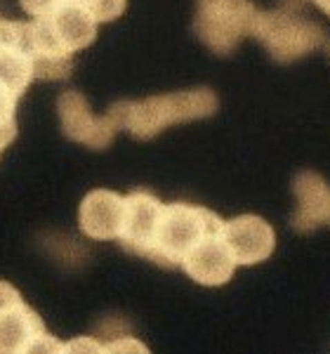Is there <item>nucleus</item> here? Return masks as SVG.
<instances>
[{
  "instance_id": "nucleus-1",
  "label": "nucleus",
  "mask_w": 330,
  "mask_h": 354,
  "mask_svg": "<svg viewBox=\"0 0 330 354\" xmlns=\"http://www.w3.org/2000/svg\"><path fill=\"white\" fill-rule=\"evenodd\" d=\"M215 111H217V95L210 88L175 90L146 100H125L116 102L109 109L118 128L137 140H151L170 125L201 121L213 116Z\"/></svg>"
},
{
  "instance_id": "nucleus-2",
  "label": "nucleus",
  "mask_w": 330,
  "mask_h": 354,
  "mask_svg": "<svg viewBox=\"0 0 330 354\" xmlns=\"http://www.w3.org/2000/svg\"><path fill=\"white\" fill-rule=\"evenodd\" d=\"M222 220L206 205L175 201L163 205V215L158 222L156 241H153L151 262L163 267L179 265L182 258L210 234H220Z\"/></svg>"
},
{
  "instance_id": "nucleus-3",
  "label": "nucleus",
  "mask_w": 330,
  "mask_h": 354,
  "mask_svg": "<svg viewBox=\"0 0 330 354\" xmlns=\"http://www.w3.org/2000/svg\"><path fill=\"white\" fill-rule=\"evenodd\" d=\"M253 36L264 45L271 59L281 64L302 59L326 43V31L314 19L298 12L295 3L290 8L288 0L278 10H260Z\"/></svg>"
},
{
  "instance_id": "nucleus-4",
  "label": "nucleus",
  "mask_w": 330,
  "mask_h": 354,
  "mask_svg": "<svg viewBox=\"0 0 330 354\" xmlns=\"http://www.w3.org/2000/svg\"><path fill=\"white\" fill-rule=\"evenodd\" d=\"M258 15L253 0H196L193 31L210 53L224 57L253 36Z\"/></svg>"
},
{
  "instance_id": "nucleus-5",
  "label": "nucleus",
  "mask_w": 330,
  "mask_h": 354,
  "mask_svg": "<svg viewBox=\"0 0 330 354\" xmlns=\"http://www.w3.org/2000/svg\"><path fill=\"white\" fill-rule=\"evenodd\" d=\"M57 113L61 121V133L71 142L85 145L90 149H106L121 130L111 113L95 116L90 102L78 90H66L57 97Z\"/></svg>"
},
{
  "instance_id": "nucleus-6",
  "label": "nucleus",
  "mask_w": 330,
  "mask_h": 354,
  "mask_svg": "<svg viewBox=\"0 0 330 354\" xmlns=\"http://www.w3.org/2000/svg\"><path fill=\"white\" fill-rule=\"evenodd\" d=\"M220 239L234 255L236 265H262L276 250V232L271 222L260 215H238L224 220L220 227Z\"/></svg>"
},
{
  "instance_id": "nucleus-7",
  "label": "nucleus",
  "mask_w": 330,
  "mask_h": 354,
  "mask_svg": "<svg viewBox=\"0 0 330 354\" xmlns=\"http://www.w3.org/2000/svg\"><path fill=\"white\" fill-rule=\"evenodd\" d=\"M163 205L165 203H161L153 194L144 189L130 192L125 196V220L121 239H118L125 250L139 255V258L151 260Z\"/></svg>"
},
{
  "instance_id": "nucleus-8",
  "label": "nucleus",
  "mask_w": 330,
  "mask_h": 354,
  "mask_svg": "<svg viewBox=\"0 0 330 354\" xmlns=\"http://www.w3.org/2000/svg\"><path fill=\"white\" fill-rule=\"evenodd\" d=\"M125 220V196L111 189L85 194L78 208V227L93 241H118Z\"/></svg>"
},
{
  "instance_id": "nucleus-9",
  "label": "nucleus",
  "mask_w": 330,
  "mask_h": 354,
  "mask_svg": "<svg viewBox=\"0 0 330 354\" xmlns=\"http://www.w3.org/2000/svg\"><path fill=\"white\" fill-rule=\"evenodd\" d=\"M179 267L191 281L201 286H224L234 279L238 265L220 234H210L182 258Z\"/></svg>"
},
{
  "instance_id": "nucleus-10",
  "label": "nucleus",
  "mask_w": 330,
  "mask_h": 354,
  "mask_svg": "<svg viewBox=\"0 0 330 354\" xmlns=\"http://www.w3.org/2000/svg\"><path fill=\"white\" fill-rule=\"evenodd\" d=\"M293 192L298 198L293 213V227L300 234H309L318 227H330V185L314 170H304L295 177Z\"/></svg>"
},
{
  "instance_id": "nucleus-11",
  "label": "nucleus",
  "mask_w": 330,
  "mask_h": 354,
  "mask_svg": "<svg viewBox=\"0 0 330 354\" xmlns=\"http://www.w3.org/2000/svg\"><path fill=\"white\" fill-rule=\"evenodd\" d=\"M45 24L59 48L69 55L81 53L97 38V19L85 5L71 3V0H64L52 15L45 17Z\"/></svg>"
},
{
  "instance_id": "nucleus-12",
  "label": "nucleus",
  "mask_w": 330,
  "mask_h": 354,
  "mask_svg": "<svg viewBox=\"0 0 330 354\" xmlns=\"http://www.w3.org/2000/svg\"><path fill=\"white\" fill-rule=\"evenodd\" d=\"M48 333L36 310L21 302L14 310L0 314V354H28Z\"/></svg>"
},
{
  "instance_id": "nucleus-13",
  "label": "nucleus",
  "mask_w": 330,
  "mask_h": 354,
  "mask_svg": "<svg viewBox=\"0 0 330 354\" xmlns=\"http://www.w3.org/2000/svg\"><path fill=\"white\" fill-rule=\"evenodd\" d=\"M33 81H36L33 57L26 53V48L0 41V85L21 97Z\"/></svg>"
},
{
  "instance_id": "nucleus-14",
  "label": "nucleus",
  "mask_w": 330,
  "mask_h": 354,
  "mask_svg": "<svg viewBox=\"0 0 330 354\" xmlns=\"http://www.w3.org/2000/svg\"><path fill=\"white\" fill-rule=\"evenodd\" d=\"M85 8L90 10V15L97 19V24H104V21L118 19L125 8H128V0H88Z\"/></svg>"
},
{
  "instance_id": "nucleus-15",
  "label": "nucleus",
  "mask_w": 330,
  "mask_h": 354,
  "mask_svg": "<svg viewBox=\"0 0 330 354\" xmlns=\"http://www.w3.org/2000/svg\"><path fill=\"white\" fill-rule=\"evenodd\" d=\"M17 100H19V97L0 85V130H3V133L17 135V123H14Z\"/></svg>"
},
{
  "instance_id": "nucleus-16",
  "label": "nucleus",
  "mask_w": 330,
  "mask_h": 354,
  "mask_svg": "<svg viewBox=\"0 0 330 354\" xmlns=\"http://www.w3.org/2000/svg\"><path fill=\"white\" fill-rule=\"evenodd\" d=\"M104 352H149V347L142 340H137L135 335L125 333L118 335V338H111L109 342H104Z\"/></svg>"
},
{
  "instance_id": "nucleus-17",
  "label": "nucleus",
  "mask_w": 330,
  "mask_h": 354,
  "mask_svg": "<svg viewBox=\"0 0 330 354\" xmlns=\"http://www.w3.org/2000/svg\"><path fill=\"white\" fill-rule=\"evenodd\" d=\"M26 15H31V19H45L59 8L64 0H19Z\"/></svg>"
},
{
  "instance_id": "nucleus-18",
  "label": "nucleus",
  "mask_w": 330,
  "mask_h": 354,
  "mask_svg": "<svg viewBox=\"0 0 330 354\" xmlns=\"http://www.w3.org/2000/svg\"><path fill=\"white\" fill-rule=\"evenodd\" d=\"M64 352H104V340H99L97 335H78L64 342Z\"/></svg>"
},
{
  "instance_id": "nucleus-19",
  "label": "nucleus",
  "mask_w": 330,
  "mask_h": 354,
  "mask_svg": "<svg viewBox=\"0 0 330 354\" xmlns=\"http://www.w3.org/2000/svg\"><path fill=\"white\" fill-rule=\"evenodd\" d=\"M24 302V298H21V293L17 290L10 281H3L0 279V314L14 310L17 305H21Z\"/></svg>"
},
{
  "instance_id": "nucleus-20",
  "label": "nucleus",
  "mask_w": 330,
  "mask_h": 354,
  "mask_svg": "<svg viewBox=\"0 0 330 354\" xmlns=\"http://www.w3.org/2000/svg\"><path fill=\"white\" fill-rule=\"evenodd\" d=\"M14 140V135H10V133H3V130H0V153H3V149L5 147L10 145V142Z\"/></svg>"
},
{
  "instance_id": "nucleus-21",
  "label": "nucleus",
  "mask_w": 330,
  "mask_h": 354,
  "mask_svg": "<svg viewBox=\"0 0 330 354\" xmlns=\"http://www.w3.org/2000/svg\"><path fill=\"white\" fill-rule=\"evenodd\" d=\"M311 3H314L316 8L321 10V12H326L330 17V0H311Z\"/></svg>"
},
{
  "instance_id": "nucleus-22",
  "label": "nucleus",
  "mask_w": 330,
  "mask_h": 354,
  "mask_svg": "<svg viewBox=\"0 0 330 354\" xmlns=\"http://www.w3.org/2000/svg\"><path fill=\"white\" fill-rule=\"evenodd\" d=\"M71 3H81V5H88V0H71Z\"/></svg>"
},
{
  "instance_id": "nucleus-23",
  "label": "nucleus",
  "mask_w": 330,
  "mask_h": 354,
  "mask_svg": "<svg viewBox=\"0 0 330 354\" xmlns=\"http://www.w3.org/2000/svg\"><path fill=\"white\" fill-rule=\"evenodd\" d=\"M328 55H330V45H328Z\"/></svg>"
}]
</instances>
